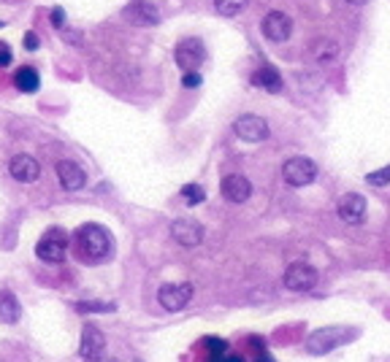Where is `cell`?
<instances>
[{
	"instance_id": "1",
	"label": "cell",
	"mask_w": 390,
	"mask_h": 362,
	"mask_svg": "<svg viewBox=\"0 0 390 362\" xmlns=\"http://www.w3.org/2000/svg\"><path fill=\"white\" fill-rule=\"evenodd\" d=\"M73 238H76V252H79L82 262L98 265V262H106L114 254V238L103 224H82Z\"/></svg>"
},
{
	"instance_id": "2",
	"label": "cell",
	"mask_w": 390,
	"mask_h": 362,
	"mask_svg": "<svg viewBox=\"0 0 390 362\" xmlns=\"http://www.w3.org/2000/svg\"><path fill=\"white\" fill-rule=\"evenodd\" d=\"M353 335H355V330H347V328H341V325L320 328L303 341V351L312 354V357H322V354H328V351L339 349L341 344L353 341Z\"/></svg>"
},
{
	"instance_id": "3",
	"label": "cell",
	"mask_w": 390,
	"mask_h": 362,
	"mask_svg": "<svg viewBox=\"0 0 390 362\" xmlns=\"http://www.w3.org/2000/svg\"><path fill=\"white\" fill-rule=\"evenodd\" d=\"M36 254L38 259H44V262H63L65 254H68V233L63 230V227H49L44 235H41V241L36 243Z\"/></svg>"
},
{
	"instance_id": "4",
	"label": "cell",
	"mask_w": 390,
	"mask_h": 362,
	"mask_svg": "<svg viewBox=\"0 0 390 362\" xmlns=\"http://www.w3.org/2000/svg\"><path fill=\"white\" fill-rule=\"evenodd\" d=\"M282 179L290 187H309L317 179V165L309 157H290L282 165Z\"/></svg>"
},
{
	"instance_id": "5",
	"label": "cell",
	"mask_w": 390,
	"mask_h": 362,
	"mask_svg": "<svg viewBox=\"0 0 390 362\" xmlns=\"http://www.w3.org/2000/svg\"><path fill=\"white\" fill-rule=\"evenodd\" d=\"M317 278H320L317 271L309 262H290L282 281L290 292H309V290L317 287Z\"/></svg>"
},
{
	"instance_id": "6",
	"label": "cell",
	"mask_w": 390,
	"mask_h": 362,
	"mask_svg": "<svg viewBox=\"0 0 390 362\" xmlns=\"http://www.w3.org/2000/svg\"><path fill=\"white\" fill-rule=\"evenodd\" d=\"M233 133L244 143H260V141L268 138V122L258 114H241L239 119L233 122Z\"/></svg>"
},
{
	"instance_id": "7",
	"label": "cell",
	"mask_w": 390,
	"mask_h": 362,
	"mask_svg": "<svg viewBox=\"0 0 390 362\" xmlns=\"http://www.w3.org/2000/svg\"><path fill=\"white\" fill-rule=\"evenodd\" d=\"M106 354V338L103 330L95 325H84L82 328V344H79V357L84 362H101Z\"/></svg>"
},
{
	"instance_id": "8",
	"label": "cell",
	"mask_w": 390,
	"mask_h": 362,
	"mask_svg": "<svg viewBox=\"0 0 390 362\" xmlns=\"http://www.w3.org/2000/svg\"><path fill=\"white\" fill-rule=\"evenodd\" d=\"M193 300V284L182 281V284H163L158 290V303L165 311H182Z\"/></svg>"
},
{
	"instance_id": "9",
	"label": "cell",
	"mask_w": 390,
	"mask_h": 362,
	"mask_svg": "<svg viewBox=\"0 0 390 362\" xmlns=\"http://www.w3.org/2000/svg\"><path fill=\"white\" fill-rule=\"evenodd\" d=\"M174 57H177V65L182 70H198V65L206 60V49L198 38H184L177 46Z\"/></svg>"
},
{
	"instance_id": "10",
	"label": "cell",
	"mask_w": 390,
	"mask_h": 362,
	"mask_svg": "<svg viewBox=\"0 0 390 362\" xmlns=\"http://www.w3.org/2000/svg\"><path fill=\"white\" fill-rule=\"evenodd\" d=\"M336 214L341 222L347 224H360L366 216V198L358 192H347L341 195V200L336 203Z\"/></svg>"
},
{
	"instance_id": "11",
	"label": "cell",
	"mask_w": 390,
	"mask_h": 362,
	"mask_svg": "<svg viewBox=\"0 0 390 362\" xmlns=\"http://www.w3.org/2000/svg\"><path fill=\"white\" fill-rule=\"evenodd\" d=\"M8 173H11V179L19 181V184H33V181H38V176H41V165H38L36 157L14 155L11 162H8Z\"/></svg>"
},
{
	"instance_id": "12",
	"label": "cell",
	"mask_w": 390,
	"mask_h": 362,
	"mask_svg": "<svg viewBox=\"0 0 390 362\" xmlns=\"http://www.w3.org/2000/svg\"><path fill=\"white\" fill-rule=\"evenodd\" d=\"M220 192H222V198H225L228 203H247L249 195H252V184H249L247 176H241V173H231V176L222 179Z\"/></svg>"
},
{
	"instance_id": "13",
	"label": "cell",
	"mask_w": 390,
	"mask_h": 362,
	"mask_svg": "<svg viewBox=\"0 0 390 362\" xmlns=\"http://www.w3.org/2000/svg\"><path fill=\"white\" fill-rule=\"evenodd\" d=\"M122 17L127 22H133V25H139V27H149V25H158L160 22V11L158 6L149 3V0H133L122 11Z\"/></svg>"
},
{
	"instance_id": "14",
	"label": "cell",
	"mask_w": 390,
	"mask_h": 362,
	"mask_svg": "<svg viewBox=\"0 0 390 362\" xmlns=\"http://www.w3.org/2000/svg\"><path fill=\"white\" fill-rule=\"evenodd\" d=\"M57 179H60V187L65 192H79L87 184V173L82 171V165H76L73 160H60L57 162Z\"/></svg>"
},
{
	"instance_id": "15",
	"label": "cell",
	"mask_w": 390,
	"mask_h": 362,
	"mask_svg": "<svg viewBox=\"0 0 390 362\" xmlns=\"http://www.w3.org/2000/svg\"><path fill=\"white\" fill-rule=\"evenodd\" d=\"M293 33V22L287 14L282 11H268L266 19H263V35H266L268 41H274V44H282L287 41Z\"/></svg>"
},
{
	"instance_id": "16",
	"label": "cell",
	"mask_w": 390,
	"mask_h": 362,
	"mask_svg": "<svg viewBox=\"0 0 390 362\" xmlns=\"http://www.w3.org/2000/svg\"><path fill=\"white\" fill-rule=\"evenodd\" d=\"M171 235H174L177 243L193 249V246L203 241V224L195 222V219H177V222L171 224Z\"/></svg>"
},
{
	"instance_id": "17",
	"label": "cell",
	"mask_w": 390,
	"mask_h": 362,
	"mask_svg": "<svg viewBox=\"0 0 390 362\" xmlns=\"http://www.w3.org/2000/svg\"><path fill=\"white\" fill-rule=\"evenodd\" d=\"M19 316H22V306H19L17 295L11 290H0V322L17 325Z\"/></svg>"
},
{
	"instance_id": "18",
	"label": "cell",
	"mask_w": 390,
	"mask_h": 362,
	"mask_svg": "<svg viewBox=\"0 0 390 362\" xmlns=\"http://www.w3.org/2000/svg\"><path fill=\"white\" fill-rule=\"evenodd\" d=\"M252 84L266 89V92H279L282 89V76L277 73V68H271V65H260V68L252 73Z\"/></svg>"
},
{
	"instance_id": "19",
	"label": "cell",
	"mask_w": 390,
	"mask_h": 362,
	"mask_svg": "<svg viewBox=\"0 0 390 362\" xmlns=\"http://www.w3.org/2000/svg\"><path fill=\"white\" fill-rule=\"evenodd\" d=\"M14 84H17L19 92H25V95H33L38 86H41V76H38L36 68L25 65V68L17 70V76H14Z\"/></svg>"
},
{
	"instance_id": "20",
	"label": "cell",
	"mask_w": 390,
	"mask_h": 362,
	"mask_svg": "<svg viewBox=\"0 0 390 362\" xmlns=\"http://www.w3.org/2000/svg\"><path fill=\"white\" fill-rule=\"evenodd\" d=\"M214 8L222 17H236V14H241L247 8V0H214Z\"/></svg>"
},
{
	"instance_id": "21",
	"label": "cell",
	"mask_w": 390,
	"mask_h": 362,
	"mask_svg": "<svg viewBox=\"0 0 390 362\" xmlns=\"http://www.w3.org/2000/svg\"><path fill=\"white\" fill-rule=\"evenodd\" d=\"M312 54H315V60H320V63H328V60H334L339 54V46L334 41H315Z\"/></svg>"
},
{
	"instance_id": "22",
	"label": "cell",
	"mask_w": 390,
	"mask_h": 362,
	"mask_svg": "<svg viewBox=\"0 0 390 362\" xmlns=\"http://www.w3.org/2000/svg\"><path fill=\"white\" fill-rule=\"evenodd\" d=\"M182 198H184L187 206H198V203L206 200V192H203L201 184H184V187H182Z\"/></svg>"
},
{
	"instance_id": "23",
	"label": "cell",
	"mask_w": 390,
	"mask_h": 362,
	"mask_svg": "<svg viewBox=\"0 0 390 362\" xmlns=\"http://www.w3.org/2000/svg\"><path fill=\"white\" fill-rule=\"evenodd\" d=\"M117 306L114 303H95V300H89V303H76V311L79 313H108V311H114Z\"/></svg>"
},
{
	"instance_id": "24",
	"label": "cell",
	"mask_w": 390,
	"mask_h": 362,
	"mask_svg": "<svg viewBox=\"0 0 390 362\" xmlns=\"http://www.w3.org/2000/svg\"><path fill=\"white\" fill-rule=\"evenodd\" d=\"M366 181L372 184V187H388L390 184V165H385V168H379V171H374L366 176Z\"/></svg>"
},
{
	"instance_id": "25",
	"label": "cell",
	"mask_w": 390,
	"mask_h": 362,
	"mask_svg": "<svg viewBox=\"0 0 390 362\" xmlns=\"http://www.w3.org/2000/svg\"><path fill=\"white\" fill-rule=\"evenodd\" d=\"M203 346L209 349V357H220V354H225V351H228V344H225L222 338H214V335H209V338L203 341Z\"/></svg>"
},
{
	"instance_id": "26",
	"label": "cell",
	"mask_w": 390,
	"mask_h": 362,
	"mask_svg": "<svg viewBox=\"0 0 390 362\" xmlns=\"http://www.w3.org/2000/svg\"><path fill=\"white\" fill-rule=\"evenodd\" d=\"M201 73L198 70H184V76H182V86H187V89H195V86H201Z\"/></svg>"
},
{
	"instance_id": "27",
	"label": "cell",
	"mask_w": 390,
	"mask_h": 362,
	"mask_svg": "<svg viewBox=\"0 0 390 362\" xmlns=\"http://www.w3.org/2000/svg\"><path fill=\"white\" fill-rule=\"evenodd\" d=\"M11 60H14L11 46H8L6 41H0V68H8V65H11Z\"/></svg>"
},
{
	"instance_id": "28",
	"label": "cell",
	"mask_w": 390,
	"mask_h": 362,
	"mask_svg": "<svg viewBox=\"0 0 390 362\" xmlns=\"http://www.w3.org/2000/svg\"><path fill=\"white\" fill-rule=\"evenodd\" d=\"M52 25L57 27V30H63V27H65V11H63L60 6H54L52 8Z\"/></svg>"
},
{
	"instance_id": "29",
	"label": "cell",
	"mask_w": 390,
	"mask_h": 362,
	"mask_svg": "<svg viewBox=\"0 0 390 362\" xmlns=\"http://www.w3.org/2000/svg\"><path fill=\"white\" fill-rule=\"evenodd\" d=\"M209 362H247V360H244L241 354H228V351H225V354H220V357H209Z\"/></svg>"
},
{
	"instance_id": "30",
	"label": "cell",
	"mask_w": 390,
	"mask_h": 362,
	"mask_svg": "<svg viewBox=\"0 0 390 362\" xmlns=\"http://www.w3.org/2000/svg\"><path fill=\"white\" fill-rule=\"evenodd\" d=\"M25 49H27V52H36L38 49V35L36 33H25Z\"/></svg>"
},
{
	"instance_id": "31",
	"label": "cell",
	"mask_w": 390,
	"mask_h": 362,
	"mask_svg": "<svg viewBox=\"0 0 390 362\" xmlns=\"http://www.w3.org/2000/svg\"><path fill=\"white\" fill-rule=\"evenodd\" d=\"M255 362H277V360H274V357H271V354H268L266 349H260V351H258V354H255Z\"/></svg>"
},
{
	"instance_id": "32",
	"label": "cell",
	"mask_w": 390,
	"mask_h": 362,
	"mask_svg": "<svg viewBox=\"0 0 390 362\" xmlns=\"http://www.w3.org/2000/svg\"><path fill=\"white\" fill-rule=\"evenodd\" d=\"M347 3H353V6H363L366 0H347Z\"/></svg>"
},
{
	"instance_id": "33",
	"label": "cell",
	"mask_w": 390,
	"mask_h": 362,
	"mask_svg": "<svg viewBox=\"0 0 390 362\" xmlns=\"http://www.w3.org/2000/svg\"><path fill=\"white\" fill-rule=\"evenodd\" d=\"M0 27H3V22H0Z\"/></svg>"
}]
</instances>
